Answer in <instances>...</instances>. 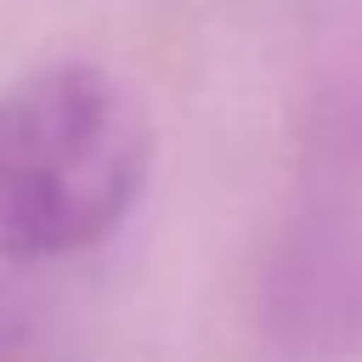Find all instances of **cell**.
<instances>
[{
  "label": "cell",
  "instance_id": "obj_1",
  "mask_svg": "<svg viewBox=\"0 0 362 362\" xmlns=\"http://www.w3.org/2000/svg\"><path fill=\"white\" fill-rule=\"evenodd\" d=\"M153 175V119L102 62L57 57L0 90V260L45 266L107 243Z\"/></svg>",
  "mask_w": 362,
  "mask_h": 362
},
{
  "label": "cell",
  "instance_id": "obj_2",
  "mask_svg": "<svg viewBox=\"0 0 362 362\" xmlns=\"http://www.w3.org/2000/svg\"><path fill=\"white\" fill-rule=\"evenodd\" d=\"M266 317L317 356L362 345V113L305 164L266 272Z\"/></svg>",
  "mask_w": 362,
  "mask_h": 362
}]
</instances>
